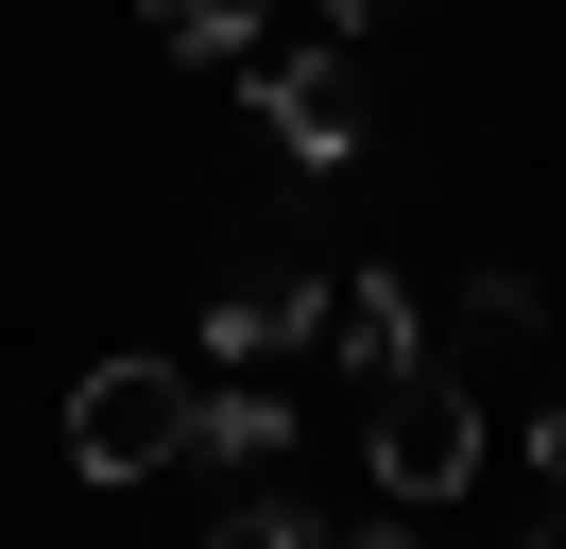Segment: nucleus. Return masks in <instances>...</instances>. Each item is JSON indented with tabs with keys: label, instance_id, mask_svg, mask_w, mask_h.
Returning a JSON list of instances; mask_svg holds the SVG:
<instances>
[{
	"label": "nucleus",
	"instance_id": "obj_12",
	"mask_svg": "<svg viewBox=\"0 0 566 549\" xmlns=\"http://www.w3.org/2000/svg\"><path fill=\"white\" fill-rule=\"evenodd\" d=\"M515 549H566V515H532V532H515Z\"/></svg>",
	"mask_w": 566,
	"mask_h": 549
},
{
	"label": "nucleus",
	"instance_id": "obj_13",
	"mask_svg": "<svg viewBox=\"0 0 566 549\" xmlns=\"http://www.w3.org/2000/svg\"><path fill=\"white\" fill-rule=\"evenodd\" d=\"M344 549H412V532H395V515H378V532H344Z\"/></svg>",
	"mask_w": 566,
	"mask_h": 549
},
{
	"label": "nucleus",
	"instance_id": "obj_4",
	"mask_svg": "<svg viewBox=\"0 0 566 549\" xmlns=\"http://www.w3.org/2000/svg\"><path fill=\"white\" fill-rule=\"evenodd\" d=\"M310 327H326V274L292 258V240L223 258V292H207V343H223V361H275V343H310Z\"/></svg>",
	"mask_w": 566,
	"mask_h": 549
},
{
	"label": "nucleus",
	"instance_id": "obj_8",
	"mask_svg": "<svg viewBox=\"0 0 566 549\" xmlns=\"http://www.w3.org/2000/svg\"><path fill=\"white\" fill-rule=\"evenodd\" d=\"M207 549H326V532H310V515H292V498H275V480H241V498H223V515H207Z\"/></svg>",
	"mask_w": 566,
	"mask_h": 549
},
{
	"label": "nucleus",
	"instance_id": "obj_5",
	"mask_svg": "<svg viewBox=\"0 0 566 549\" xmlns=\"http://www.w3.org/2000/svg\"><path fill=\"white\" fill-rule=\"evenodd\" d=\"M326 361L344 377H395V361H429V327H412V292H395V274H326Z\"/></svg>",
	"mask_w": 566,
	"mask_h": 549
},
{
	"label": "nucleus",
	"instance_id": "obj_3",
	"mask_svg": "<svg viewBox=\"0 0 566 549\" xmlns=\"http://www.w3.org/2000/svg\"><path fill=\"white\" fill-rule=\"evenodd\" d=\"M70 464H86V480L189 464V377H172V361H86V377H70Z\"/></svg>",
	"mask_w": 566,
	"mask_h": 549
},
{
	"label": "nucleus",
	"instance_id": "obj_10",
	"mask_svg": "<svg viewBox=\"0 0 566 549\" xmlns=\"http://www.w3.org/2000/svg\"><path fill=\"white\" fill-rule=\"evenodd\" d=\"M532 480H549V498H566V412H532Z\"/></svg>",
	"mask_w": 566,
	"mask_h": 549
},
{
	"label": "nucleus",
	"instance_id": "obj_6",
	"mask_svg": "<svg viewBox=\"0 0 566 549\" xmlns=\"http://www.w3.org/2000/svg\"><path fill=\"white\" fill-rule=\"evenodd\" d=\"M275 446H292V412L258 395V377H241V395H189V464H223V480H275Z\"/></svg>",
	"mask_w": 566,
	"mask_h": 549
},
{
	"label": "nucleus",
	"instance_id": "obj_7",
	"mask_svg": "<svg viewBox=\"0 0 566 549\" xmlns=\"http://www.w3.org/2000/svg\"><path fill=\"white\" fill-rule=\"evenodd\" d=\"M155 34H172L189 69H241L258 34H275V0H155Z\"/></svg>",
	"mask_w": 566,
	"mask_h": 549
},
{
	"label": "nucleus",
	"instance_id": "obj_9",
	"mask_svg": "<svg viewBox=\"0 0 566 549\" xmlns=\"http://www.w3.org/2000/svg\"><path fill=\"white\" fill-rule=\"evenodd\" d=\"M532 327H549L532 274H463V343H532Z\"/></svg>",
	"mask_w": 566,
	"mask_h": 549
},
{
	"label": "nucleus",
	"instance_id": "obj_1",
	"mask_svg": "<svg viewBox=\"0 0 566 549\" xmlns=\"http://www.w3.org/2000/svg\"><path fill=\"white\" fill-rule=\"evenodd\" d=\"M360 464H378V498H395V515L463 498V480H481V395H463L447 361H395V377H360Z\"/></svg>",
	"mask_w": 566,
	"mask_h": 549
},
{
	"label": "nucleus",
	"instance_id": "obj_11",
	"mask_svg": "<svg viewBox=\"0 0 566 549\" xmlns=\"http://www.w3.org/2000/svg\"><path fill=\"white\" fill-rule=\"evenodd\" d=\"M310 18H344V34H360V18H412V0H310Z\"/></svg>",
	"mask_w": 566,
	"mask_h": 549
},
{
	"label": "nucleus",
	"instance_id": "obj_2",
	"mask_svg": "<svg viewBox=\"0 0 566 549\" xmlns=\"http://www.w3.org/2000/svg\"><path fill=\"white\" fill-rule=\"evenodd\" d=\"M241 86H258V137H275L292 172H344V155H360V69H344V18L258 34V52H241Z\"/></svg>",
	"mask_w": 566,
	"mask_h": 549
}]
</instances>
